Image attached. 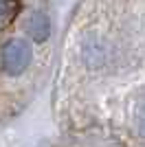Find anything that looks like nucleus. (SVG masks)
<instances>
[{
  "mask_svg": "<svg viewBox=\"0 0 145 147\" xmlns=\"http://www.w3.org/2000/svg\"><path fill=\"white\" fill-rule=\"evenodd\" d=\"M31 44L26 40H9L2 49V68L9 75H20L31 64Z\"/></svg>",
  "mask_w": 145,
  "mask_h": 147,
  "instance_id": "nucleus-1",
  "label": "nucleus"
},
{
  "mask_svg": "<svg viewBox=\"0 0 145 147\" xmlns=\"http://www.w3.org/2000/svg\"><path fill=\"white\" fill-rule=\"evenodd\" d=\"M26 33H29L35 42H44L51 35V22L44 13H31L29 22H26Z\"/></svg>",
  "mask_w": 145,
  "mask_h": 147,
  "instance_id": "nucleus-2",
  "label": "nucleus"
},
{
  "mask_svg": "<svg viewBox=\"0 0 145 147\" xmlns=\"http://www.w3.org/2000/svg\"><path fill=\"white\" fill-rule=\"evenodd\" d=\"M16 11H18L16 0H0V24H7L16 16Z\"/></svg>",
  "mask_w": 145,
  "mask_h": 147,
  "instance_id": "nucleus-3",
  "label": "nucleus"
},
{
  "mask_svg": "<svg viewBox=\"0 0 145 147\" xmlns=\"http://www.w3.org/2000/svg\"><path fill=\"white\" fill-rule=\"evenodd\" d=\"M139 129H141V132L145 134V105H143V108L139 110Z\"/></svg>",
  "mask_w": 145,
  "mask_h": 147,
  "instance_id": "nucleus-4",
  "label": "nucleus"
}]
</instances>
